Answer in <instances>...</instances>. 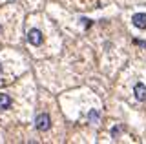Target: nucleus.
Instances as JSON below:
<instances>
[{
	"mask_svg": "<svg viewBox=\"0 0 146 144\" xmlns=\"http://www.w3.org/2000/svg\"><path fill=\"white\" fill-rule=\"evenodd\" d=\"M35 126L38 131H46V129H49V126H51V119H49L48 113H40L38 117H36L35 120Z\"/></svg>",
	"mask_w": 146,
	"mask_h": 144,
	"instance_id": "f257e3e1",
	"label": "nucleus"
},
{
	"mask_svg": "<svg viewBox=\"0 0 146 144\" xmlns=\"http://www.w3.org/2000/svg\"><path fill=\"white\" fill-rule=\"evenodd\" d=\"M44 40V35L40 29H29L27 31V42L31 44V46H40Z\"/></svg>",
	"mask_w": 146,
	"mask_h": 144,
	"instance_id": "f03ea898",
	"label": "nucleus"
},
{
	"mask_svg": "<svg viewBox=\"0 0 146 144\" xmlns=\"http://www.w3.org/2000/svg\"><path fill=\"white\" fill-rule=\"evenodd\" d=\"M131 24L137 29H146V13H135L131 17Z\"/></svg>",
	"mask_w": 146,
	"mask_h": 144,
	"instance_id": "7ed1b4c3",
	"label": "nucleus"
},
{
	"mask_svg": "<svg viewBox=\"0 0 146 144\" xmlns=\"http://www.w3.org/2000/svg\"><path fill=\"white\" fill-rule=\"evenodd\" d=\"M133 95H135V98L137 100H146V86L143 82H137L135 84V88H133Z\"/></svg>",
	"mask_w": 146,
	"mask_h": 144,
	"instance_id": "20e7f679",
	"label": "nucleus"
},
{
	"mask_svg": "<svg viewBox=\"0 0 146 144\" xmlns=\"http://www.w3.org/2000/svg\"><path fill=\"white\" fill-rule=\"evenodd\" d=\"M11 106V97L6 93H0V110H7Z\"/></svg>",
	"mask_w": 146,
	"mask_h": 144,
	"instance_id": "39448f33",
	"label": "nucleus"
},
{
	"mask_svg": "<svg viewBox=\"0 0 146 144\" xmlns=\"http://www.w3.org/2000/svg\"><path fill=\"white\" fill-rule=\"evenodd\" d=\"M88 119H90V120H93V122H97V119H99V111H91V113L88 115Z\"/></svg>",
	"mask_w": 146,
	"mask_h": 144,
	"instance_id": "423d86ee",
	"label": "nucleus"
},
{
	"mask_svg": "<svg viewBox=\"0 0 146 144\" xmlns=\"http://www.w3.org/2000/svg\"><path fill=\"white\" fill-rule=\"evenodd\" d=\"M117 133H121V128H113V129H111V135H113V137H115Z\"/></svg>",
	"mask_w": 146,
	"mask_h": 144,
	"instance_id": "0eeeda50",
	"label": "nucleus"
},
{
	"mask_svg": "<svg viewBox=\"0 0 146 144\" xmlns=\"http://www.w3.org/2000/svg\"><path fill=\"white\" fill-rule=\"evenodd\" d=\"M0 31H2V26H0Z\"/></svg>",
	"mask_w": 146,
	"mask_h": 144,
	"instance_id": "6e6552de",
	"label": "nucleus"
}]
</instances>
